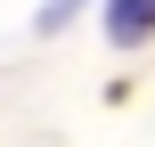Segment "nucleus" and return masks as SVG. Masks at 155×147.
Instances as JSON below:
<instances>
[{
  "mask_svg": "<svg viewBox=\"0 0 155 147\" xmlns=\"http://www.w3.org/2000/svg\"><path fill=\"white\" fill-rule=\"evenodd\" d=\"M106 33L114 41H147L155 33V0H106Z\"/></svg>",
  "mask_w": 155,
  "mask_h": 147,
  "instance_id": "f257e3e1",
  "label": "nucleus"
}]
</instances>
